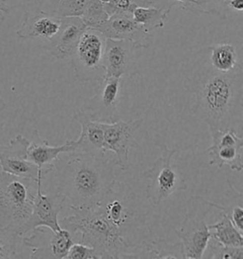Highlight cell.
Wrapping results in <instances>:
<instances>
[{
    "label": "cell",
    "instance_id": "obj_1",
    "mask_svg": "<svg viewBox=\"0 0 243 259\" xmlns=\"http://www.w3.org/2000/svg\"><path fill=\"white\" fill-rule=\"evenodd\" d=\"M184 84L195 99L191 114L208 125L210 134L242 128V66L230 72L218 71L211 67L207 48H204L185 68Z\"/></svg>",
    "mask_w": 243,
    "mask_h": 259
},
{
    "label": "cell",
    "instance_id": "obj_2",
    "mask_svg": "<svg viewBox=\"0 0 243 259\" xmlns=\"http://www.w3.org/2000/svg\"><path fill=\"white\" fill-rule=\"evenodd\" d=\"M114 161L106 157L84 153H68L53 164L55 190L70 206L95 207L111 189L115 181Z\"/></svg>",
    "mask_w": 243,
    "mask_h": 259
},
{
    "label": "cell",
    "instance_id": "obj_3",
    "mask_svg": "<svg viewBox=\"0 0 243 259\" xmlns=\"http://www.w3.org/2000/svg\"><path fill=\"white\" fill-rule=\"evenodd\" d=\"M72 214L61 221V228L79 236L80 243L93 248L100 258H125L130 248L126 233L106 218L100 206H70Z\"/></svg>",
    "mask_w": 243,
    "mask_h": 259
},
{
    "label": "cell",
    "instance_id": "obj_4",
    "mask_svg": "<svg viewBox=\"0 0 243 259\" xmlns=\"http://www.w3.org/2000/svg\"><path fill=\"white\" fill-rule=\"evenodd\" d=\"M36 191L37 180L11 175L0 169V224L20 236L32 211Z\"/></svg>",
    "mask_w": 243,
    "mask_h": 259
},
{
    "label": "cell",
    "instance_id": "obj_5",
    "mask_svg": "<svg viewBox=\"0 0 243 259\" xmlns=\"http://www.w3.org/2000/svg\"><path fill=\"white\" fill-rule=\"evenodd\" d=\"M213 209L224 211L221 204L214 203L201 196H193L186 201V213L182 225L175 230L182 245L183 258H202L211 238L206 223Z\"/></svg>",
    "mask_w": 243,
    "mask_h": 259
},
{
    "label": "cell",
    "instance_id": "obj_6",
    "mask_svg": "<svg viewBox=\"0 0 243 259\" xmlns=\"http://www.w3.org/2000/svg\"><path fill=\"white\" fill-rule=\"evenodd\" d=\"M159 148L161 156L143 173V177L148 181L145 191L146 198L154 205H159L187 187L181 168L172 162L174 155L179 151L170 149L166 145H160Z\"/></svg>",
    "mask_w": 243,
    "mask_h": 259
},
{
    "label": "cell",
    "instance_id": "obj_7",
    "mask_svg": "<svg viewBox=\"0 0 243 259\" xmlns=\"http://www.w3.org/2000/svg\"><path fill=\"white\" fill-rule=\"evenodd\" d=\"M106 37L95 29L87 28L71 54V67L80 82H98L105 76Z\"/></svg>",
    "mask_w": 243,
    "mask_h": 259
},
{
    "label": "cell",
    "instance_id": "obj_8",
    "mask_svg": "<svg viewBox=\"0 0 243 259\" xmlns=\"http://www.w3.org/2000/svg\"><path fill=\"white\" fill-rule=\"evenodd\" d=\"M97 83L95 94L86 100L81 110L95 122L119 121L118 107L121 103L123 79L119 77L104 76Z\"/></svg>",
    "mask_w": 243,
    "mask_h": 259
},
{
    "label": "cell",
    "instance_id": "obj_9",
    "mask_svg": "<svg viewBox=\"0 0 243 259\" xmlns=\"http://www.w3.org/2000/svg\"><path fill=\"white\" fill-rule=\"evenodd\" d=\"M22 242L31 249L30 258H66L72 244L79 242V236L67 229L56 232L41 226L22 236Z\"/></svg>",
    "mask_w": 243,
    "mask_h": 259
},
{
    "label": "cell",
    "instance_id": "obj_10",
    "mask_svg": "<svg viewBox=\"0 0 243 259\" xmlns=\"http://www.w3.org/2000/svg\"><path fill=\"white\" fill-rule=\"evenodd\" d=\"M48 171H41L37 178V191L33 200L32 211L26 224L23 226L20 236H26L37 227L46 226L53 231H60L58 215L63 210L66 198L56 190L45 194L42 189V183Z\"/></svg>",
    "mask_w": 243,
    "mask_h": 259
},
{
    "label": "cell",
    "instance_id": "obj_11",
    "mask_svg": "<svg viewBox=\"0 0 243 259\" xmlns=\"http://www.w3.org/2000/svg\"><path fill=\"white\" fill-rule=\"evenodd\" d=\"M144 119L117 121L104 123V150L115 155V165L127 171L129 169V151L138 148L135 133L143 124Z\"/></svg>",
    "mask_w": 243,
    "mask_h": 259
},
{
    "label": "cell",
    "instance_id": "obj_12",
    "mask_svg": "<svg viewBox=\"0 0 243 259\" xmlns=\"http://www.w3.org/2000/svg\"><path fill=\"white\" fill-rule=\"evenodd\" d=\"M212 145L206 149L210 165L241 172L243 169L242 134L235 130H219L211 133Z\"/></svg>",
    "mask_w": 243,
    "mask_h": 259
},
{
    "label": "cell",
    "instance_id": "obj_13",
    "mask_svg": "<svg viewBox=\"0 0 243 259\" xmlns=\"http://www.w3.org/2000/svg\"><path fill=\"white\" fill-rule=\"evenodd\" d=\"M30 140L21 134L10 140L8 145L0 144V169L11 175L37 180L41 171L53 172V168L41 169L27 159Z\"/></svg>",
    "mask_w": 243,
    "mask_h": 259
},
{
    "label": "cell",
    "instance_id": "obj_14",
    "mask_svg": "<svg viewBox=\"0 0 243 259\" xmlns=\"http://www.w3.org/2000/svg\"><path fill=\"white\" fill-rule=\"evenodd\" d=\"M136 48L121 39H106L104 54L105 76L131 78L138 73Z\"/></svg>",
    "mask_w": 243,
    "mask_h": 259
},
{
    "label": "cell",
    "instance_id": "obj_15",
    "mask_svg": "<svg viewBox=\"0 0 243 259\" xmlns=\"http://www.w3.org/2000/svg\"><path fill=\"white\" fill-rule=\"evenodd\" d=\"M97 31L106 38L121 39L130 42L136 49H147L152 44L151 32L136 23L131 15L118 14L109 16Z\"/></svg>",
    "mask_w": 243,
    "mask_h": 259
},
{
    "label": "cell",
    "instance_id": "obj_16",
    "mask_svg": "<svg viewBox=\"0 0 243 259\" xmlns=\"http://www.w3.org/2000/svg\"><path fill=\"white\" fill-rule=\"evenodd\" d=\"M86 29L81 17H63L59 31L43 48L56 59H67L71 56Z\"/></svg>",
    "mask_w": 243,
    "mask_h": 259
},
{
    "label": "cell",
    "instance_id": "obj_17",
    "mask_svg": "<svg viewBox=\"0 0 243 259\" xmlns=\"http://www.w3.org/2000/svg\"><path fill=\"white\" fill-rule=\"evenodd\" d=\"M73 119L81 125V133L77 140H72V153H84L95 157H106L104 150V123L91 120L79 109Z\"/></svg>",
    "mask_w": 243,
    "mask_h": 259
},
{
    "label": "cell",
    "instance_id": "obj_18",
    "mask_svg": "<svg viewBox=\"0 0 243 259\" xmlns=\"http://www.w3.org/2000/svg\"><path fill=\"white\" fill-rule=\"evenodd\" d=\"M61 18L49 15L43 11L27 12L24 16L21 27L16 31L19 38L46 39L51 40L59 31Z\"/></svg>",
    "mask_w": 243,
    "mask_h": 259
},
{
    "label": "cell",
    "instance_id": "obj_19",
    "mask_svg": "<svg viewBox=\"0 0 243 259\" xmlns=\"http://www.w3.org/2000/svg\"><path fill=\"white\" fill-rule=\"evenodd\" d=\"M72 140H68L64 145L53 146L41 137L39 131L35 130L32 133V140L30 141L27 148V159L38 168H53L54 162L58 160L61 154L72 153Z\"/></svg>",
    "mask_w": 243,
    "mask_h": 259
},
{
    "label": "cell",
    "instance_id": "obj_20",
    "mask_svg": "<svg viewBox=\"0 0 243 259\" xmlns=\"http://www.w3.org/2000/svg\"><path fill=\"white\" fill-rule=\"evenodd\" d=\"M125 258H183L182 245L164 239L142 241L132 245Z\"/></svg>",
    "mask_w": 243,
    "mask_h": 259
},
{
    "label": "cell",
    "instance_id": "obj_21",
    "mask_svg": "<svg viewBox=\"0 0 243 259\" xmlns=\"http://www.w3.org/2000/svg\"><path fill=\"white\" fill-rule=\"evenodd\" d=\"M206 48L208 61L213 69L220 72H230L241 66L235 46L231 44H216Z\"/></svg>",
    "mask_w": 243,
    "mask_h": 259
},
{
    "label": "cell",
    "instance_id": "obj_22",
    "mask_svg": "<svg viewBox=\"0 0 243 259\" xmlns=\"http://www.w3.org/2000/svg\"><path fill=\"white\" fill-rule=\"evenodd\" d=\"M211 237L227 247H243V232L233 224L226 213H220V218L214 224L208 225Z\"/></svg>",
    "mask_w": 243,
    "mask_h": 259
},
{
    "label": "cell",
    "instance_id": "obj_23",
    "mask_svg": "<svg viewBox=\"0 0 243 259\" xmlns=\"http://www.w3.org/2000/svg\"><path fill=\"white\" fill-rule=\"evenodd\" d=\"M170 10L155 6L137 5L131 12L132 19L149 32L165 27Z\"/></svg>",
    "mask_w": 243,
    "mask_h": 259
},
{
    "label": "cell",
    "instance_id": "obj_24",
    "mask_svg": "<svg viewBox=\"0 0 243 259\" xmlns=\"http://www.w3.org/2000/svg\"><path fill=\"white\" fill-rule=\"evenodd\" d=\"M227 197L224 199L225 205L221 204L224 208L223 212L230 218L235 227L243 232L242 193L236 191L230 181H227Z\"/></svg>",
    "mask_w": 243,
    "mask_h": 259
},
{
    "label": "cell",
    "instance_id": "obj_25",
    "mask_svg": "<svg viewBox=\"0 0 243 259\" xmlns=\"http://www.w3.org/2000/svg\"><path fill=\"white\" fill-rule=\"evenodd\" d=\"M109 16L106 13L104 3L100 0H90L84 11L81 19L87 28L98 30L99 28L106 23Z\"/></svg>",
    "mask_w": 243,
    "mask_h": 259
},
{
    "label": "cell",
    "instance_id": "obj_26",
    "mask_svg": "<svg viewBox=\"0 0 243 259\" xmlns=\"http://www.w3.org/2000/svg\"><path fill=\"white\" fill-rule=\"evenodd\" d=\"M22 236L14 229L0 224V259L17 258L18 242Z\"/></svg>",
    "mask_w": 243,
    "mask_h": 259
},
{
    "label": "cell",
    "instance_id": "obj_27",
    "mask_svg": "<svg viewBox=\"0 0 243 259\" xmlns=\"http://www.w3.org/2000/svg\"><path fill=\"white\" fill-rule=\"evenodd\" d=\"M229 0H193L190 6V12L194 14H206L225 18L227 16Z\"/></svg>",
    "mask_w": 243,
    "mask_h": 259
},
{
    "label": "cell",
    "instance_id": "obj_28",
    "mask_svg": "<svg viewBox=\"0 0 243 259\" xmlns=\"http://www.w3.org/2000/svg\"><path fill=\"white\" fill-rule=\"evenodd\" d=\"M204 256L214 259H243V247H227L211 237Z\"/></svg>",
    "mask_w": 243,
    "mask_h": 259
},
{
    "label": "cell",
    "instance_id": "obj_29",
    "mask_svg": "<svg viewBox=\"0 0 243 259\" xmlns=\"http://www.w3.org/2000/svg\"><path fill=\"white\" fill-rule=\"evenodd\" d=\"M90 0H59L53 15L58 17H81Z\"/></svg>",
    "mask_w": 243,
    "mask_h": 259
},
{
    "label": "cell",
    "instance_id": "obj_30",
    "mask_svg": "<svg viewBox=\"0 0 243 259\" xmlns=\"http://www.w3.org/2000/svg\"><path fill=\"white\" fill-rule=\"evenodd\" d=\"M66 258L69 259H94L100 258L96 251L88 245L75 242L69 248Z\"/></svg>",
    "mask_w": 243,
    "mask_h": 259
},
{
    "label": "cell",
    "instance_id": "obj_31",
    "mask_svg": "<svg viewBox=\"0 0 243 259\" xmlns=\"http://www.w3.org/2000/svg\"><path fill=\"white\" fill-rule=\"evenodd\" d=\"M5 108H6V104L2 98V94L0 92V144H1V139L3 137V134H4V126H5L4 112H5Z\"/></svg>",
    "mask_w": 243,
    "mask_h": 259
},
{
    "label": "cell",
    "instance_id": "obj_32",
    "mask_svg": "<svg viewBox=\"0 0 243 259\" xmlns=\"http://www.w3.org/2000/svg\"><path fill=\"white\" fill-rule=\"evenodd\" d=\"M173 7L188 11L193 0H168Z\"/></svg>",
    "mask_w": 243,
    "mask_h": 259
},
{
    "label": "cell",
    "instance_id": "obj_33",
    "mask_svg": "<svg viewBox=\"0 0 243 259\" xmlns=\"http://www.w3.org/2000/svg\"><path fill=\"white\" fill-rule=\"evenodd\" d=\"M228 9H229V11L242 12L243 0H229Z\"/></svg>",
    "mask_w": 243,
    "mask_h": 259
},
{
    "label": "cell",
    "instance_id": "obj_34",
    "mask_svg": "<svg viewBox=\"0 0 243 259\" xmlns=\"http://www.w3.org/2000/svg\"><path fill=\"white\" fill-rule=\"evenodd\" d=\"M8 0H0V21H4L6 16L9 13V7L7 5Z\"/></svg>",
    "mask_w": 243,
    "mask_h": 259
},
{
    "label": "cell",
    "instance_id": "obj_35",
    "mask_svg": "<svg viewBox=\"0 0 243 259\" xmlns=\"http://www.w3.org/2000/svg\"><path fill=\"white\" fill-rule=\"evenodd\" d=\"M52 2H54V3H56V4H58V2H59V0H51Z\"/></svg>",
    "mask_w": 243,
    "mask_h": 259
}]
</instances>
